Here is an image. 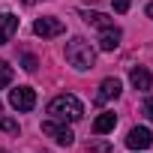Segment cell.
Wrapping results in <instances>:
<instances>
[{
	"mask_svg": "<svg viewBox=\"0 0 153 153\" xmlns=\"http://www.w3.org/2000/svg\"><path fill=\"white\" fill-rule=\"evenodd\" d=\"M48 114L60 123H78L84 117V105L78 102V96H72V93H60L48 102Z\"/></svg>",
	"mask_w": 153,
	"mask_h": 153,
	"instance_id": "cell-1",
	"label": "cell"
},
{
	"mask_svg": "<svg viewBox=\"0 0 153 153\" xmlns=\"http://www.w3.org/2000/svg\"><path fill=\"white\" fill-rule=\"evenodd\" d=\"M66 63L72 66V69H93V63H96V51H93V45L87 42V39H81V36H75V39H69L66 42Z\"/></svg>",
	"mask_w": 153,
	"mask_h": 153,
	"instance_id": "cell-2",
	"label": "cell"
},
{
	"mask_svg": "<svg viewBox=\"0 0 153 153\" xmlns=\"http://www.w3.org/2000/svg\"><path fill=\"white\" fill-rule=\"evenodd\" d=\"M33 33L42 36V39H54V36H63L66 33V24L60 18H54V15H42V18L33 21Z\"/></svg>",
	"mask_w": 153,
	"mask_h": 153,
	"instance_id": "cell-3",
	"label": "cell"
},
{
	"mask_svg": "<svg viewBox=\"0 0 153 153\" xmlns=\"http://www.w3.org/2000/svg\"><path fill=\"white\" fill-rule=\"evenodd\" d=\"M9 105H12L15 111H33V105H36V90H33V87H15V90L9 93Z\"/></svg>",
	"mask_w": 153,
	"mask_h": 153,
	"instance_id": "cell-4",
	"label": "cell"
},
{
	"mask_svg": "<svg viewBox=\"0 0 153 153\" xmlns=\"http://www.w3.org/2000/svg\"><path fill=\"white\" fill-rule=\"evenodd\" d=\"M42 132L45 135H51L57 144H63V147H69L72 141H75V135H72V129L66 126V123H60V120H45L42 123Z\"/></svg>",
	"mask_w": 153,
	"mask_h": 153,
	"instance_id": "cell-5",
	"label": "cell"
},
{
	"mask_svg": "<svg viewBox=\"0 0 153 153\" xmlns=\"http://www.w3.org/2000/svg\"><path fill=\"white\" fill-rule=\"evenodd\" d=\"M120 78H105L102 84H99V90H96V96H93V102L96 105H105V102H111V99H117L120 96Z\"/></svg>",
	"mask_w": 153,
	"mask_h": 153,
	"instance_id": "cell-6",
	"label": "cell"
},
{
	"mask_svg": "<svg viewBox=\"0 0 153 153\" xmlns=\"http://www.w3.org/2000/svg\"><path fill=\"white\" fill-rule=\"evenodd\" d=\"M126 144H129L132 150H147V147L153 144V135H150L147 126H132L129 135H126Z\"/></svg>",
	"mask_w": 153,
	"mask_h": 153,
	"instance_id": "cell-7",
	"label": "cell"
},
{
	"mask_svg": "<svg viewBox=\"0 0 153 153\" xmlns=\"http://www.w3.org/2000/svg\"><path fill=\"white\" fill-rule=\"evenodd\" d=\"M120 27L117 24H108V27H102V33H99V48L102 51H114L117 45H120Z\"/></svg>",
	"mask_w": 153,
	"mask_h": 153,
	"instance_id": "cell-8",
	"label": "cell"
},
{
	"mask_svg": "<svg viewBox=\"0 0 153 153\" xmlns=\"http://www.w3.org/2000/svg\"><path fill=\"white\" fill-rule=\"evenodd\" d=\"M15 30H18V15H12V12H3V15H0V45L12 42Z\"/></svg>",
	"mask_w": 153,
	"mask_h": 153,
	"instance_id": "cell-9",
	"label": "cell"
},
{
	"mask_svg": "<svg viewBox=\"0 0 153 153\" xmlns=\"http://www.w3.org/2000/svg\"><path fill=\"white\" fill-rule=\"evenodd\" d=\"M129 81H132V87H135V90H141V93H144V90H150V84H153L150 72H147L144 66H135V69L129 72Z\"/></svg>",
	"mask_w": 153,
	"mask_h": 153,
	"instance_id": "cell-10",
	"label": "cell"
},
{
	"mask_svg": "<svg viewBox=\"0 0 153 153\" xmlns=\"http://www.w3.org/2000/svg\"><path fill=\"white\" fill-rule=\"evenodd\" d=\"M117 126V114L114 111H102L99 117H96V123H93V132L96 135H105V132H111Z\"/></svg>",
	"mask_w": 153,
	"mask_h": 153,
	"instance_id": "cell-11",
	"label": "cell"
},
{
	"mask_svg": "<svg viewBox=\"0 0 153 153\" xmlns=\"http://www.w3.org/2000/svg\"><path fill=\"white\" fill-rule=\"evenodd\" d=\"M81 18H84L87 24L99 27V30H102V27H108V24H114V21H111V18L105 15V12H90V9H84V12H81Z\"/></svg>",
	"mask_w": 153,
	"mask_h": 153,
	"instance_id": "cell-12",
	"label": "cell"
},
{
	"mask_svg": "<svg viewBox=\"0 0 153 153\" xmlns=\"http://www.w3.org/2000/svg\"><path fill=\"white\" fill-rule=\"evenodd\" d=\"M9 84H12V66L6 60H0V90L9 87Z\"/></svg>",
	"mask_w": 153,
	"mask_h": 153,
	"instance_id": "cell-13",
	"label": "cell"
},
{
	"mask_svg": "<svg viewBox=\"0 0 153 153\" xmlns=\"http://www.w3.org/2000/svg\"><path fill=\"white\" fill-rule=\"evenodd\" d=\"M21 66H24L27 72H36V66H39V60H36L33 54H21Z\"/></svg>",
	"mask_w": 153,
	"mask_h": 153,
	"instance_id": "cell-14",
	"label": "cell"
},
{
	"mask_svg": "<svg viewBox=\"0 0 153 153\" xmlns=\"http://www.w3.org/2000/svg\"><path fill=\"white\" fill-rule=\"evenodd\" d=\"M0 129H3V132H18V123L12 117H0Z\"/></svg>",
	"mask_w": 153,
	"mask_h": 153,
	"instance_id": "cell-15",
	"label": "cell"
},
{
	"mask_svg": "<svg viewBox=\"0 0 153 153\" xmlns=\"http://www.w3.org/2000/svg\"><path fill=\"white\" fill-rule=\"evenodd\" d=\"M111 3H114V12H129V3H132V0H111Z\"/></svg>",
	"mask_w": 153,
	"mask_h": 153,
	"instance_id": "cell-16",
	"label": "cell"
},
{
	"mask_svg": "<svg viewBox=\"0 0 153 153\" xmlns=\"http://www.w3.org/2000/svg\"><path fill=\"white\" fill-rule=\"evenodd\" d=\"M144 114L153 120V96H147V99H144Z\"/></svg>",
	"mask_w": 153,
	"mask_h": 153,
	"instance_id": "cell-17",
	"label": "cell"
},
{
	"mask_svg": "<svg viewBox=\"0 0 153 153\" xmlns=\"http://www.w3.org/2000/svg\"><path fill=\"white\" fill-rule=\"evenodd\" d=\"M90 150H96V153H108V150H111V147H108V144H102V141H99V144H90Z\"/></svg>",
	"mask_w": 153,
	"mask_h": 153,
	"instance_id": "cell-18",
	"label": "cell"
},
{
	"mask_svg": "<svg viewBox=\"0 0 153 153\" xmlns=\"http://www.w3.org/2000/svg\"><path fill=\"white\" fill-rule=\"evenodd\" d=\"M147 18H153V3H147Z\"/></svg>",
	"mask_w": 153,
	"mask_h": 153,
	"instance_id": "cell-19",
	"label": "cell"
},
{
	"mask_svg": "<svg viewBox=\"0 0 153 153\" xmlns=\"http://www.w3.org/2000/svg\"><path fill=\"white\" fill-rule=\"evenodd\" d=\"M21 3H27V6H33V3H39V0H21Z\"/></svg>",
	"mask_w": 153,
	"mask_h": 153,
	"instance_id": "cell-20",
	"label": "cell"
},
{
	"mask_svg": "<svg viewBox=\"0 0 153 153\" xmlns=\"http://www.w3.org/2000/svg\"><path fill=\"white\" fill-rule=\"evenodd\" d=\"M0 153H3V150H0Z\"/></svg>",
	"mask_w": 153,
	"mask_h": 153,
	"instance_id": "cell-21",
	"label": "cell"
}]
</instances>
